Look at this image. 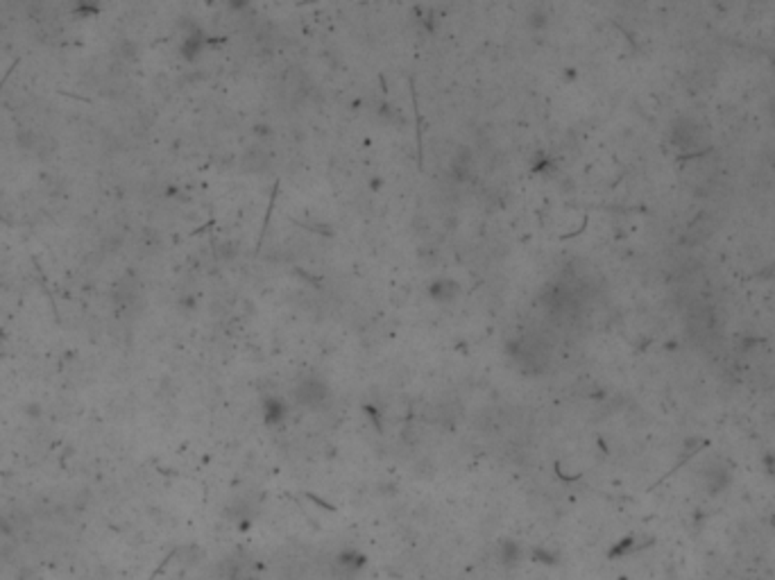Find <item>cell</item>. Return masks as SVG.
<instances>
[{
  "mask_svg": "<svg viewBox=\"0 0 775 580\" xmlns=\"http://www.w3.org/2000/svg\"><path fill=\"white\" fill-rule=\"evenodd\" d=\"M673 145L678 150L694 154V152H703L710 143V132L703 123H696L694 118H680L678 123L673 125L671 132Z\"/></svg>",
  "mask_w": 775,
  "mask_h": 580,
  "instance_id": "cell-1",
  "label": "cell"
},
{
  "mask_svg": "<svg viewBox=\"0 0 775 580\" xmlns=\"http://www.w3.org/2000/svg\"><path fill=\"white\" fill-rule=\"evenodd\" d=\"M717 227H719V222H717V218H714L712 213H701L696 220L689 222L687 231H684L682 243H687V245L705 243L714 231H717Z\"/></svg>",
  "mask_w": 775,
  "mask_h": 580,
  "instance_id": "cell-2",
  "label": "cell"
},
{
  "mask_svg": "<svg viewBox=\"0 0 775 580\" xmlns=\"http://www.w3.org/2000/svg\"><path fill=\"white\" fill-rule=\"evenodd\" d=\"M322 399H324V388L317 381H306L300 388V401H304V404L315 406V404H320Z\"/></svg>",
  "mask_w": 775,
  "mask_h": 580,
  "instance_id": "cell-3",
  "label": "cell"
}]
</instances>
